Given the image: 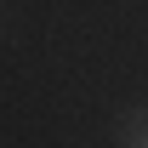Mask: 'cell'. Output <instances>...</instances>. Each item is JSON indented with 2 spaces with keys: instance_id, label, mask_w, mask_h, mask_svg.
<instances>
[{
  "instance_id": "cell-1",
  "label": "cell",
  "mask_w": 148,
  "mask_h": 148,
  "mask_svg": "<svg viewBox=\"0 0 148 148\" xmlns=\"http://www.w3.org/2000/svg\"><path fill=\"white\" fill-rule=\"evenodd\" d=\"M131 143H148V120H131Z\"/></svg>"
}]
</instances>
